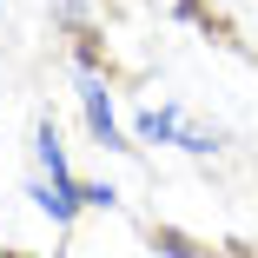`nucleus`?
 <instances>
[{"mask_svg": "<svg viewBox=\"0 0 258 258\" xmlns=\"http://www.w3.org/2000/svg\"><path fill=\"white\" fill-rule=\"evenodd\" d=\"M33 166H40V179H33V205H40L46 219H73L80 205H86V185H73V172H67V152H60L53 119H40V133H33Z\"/></svg>", "mask_w": 258, "mask_h": 258, "instance_id": "f257e3e1", "label": "nucleus"}, {"mask_svg": "<svg viewBox=\"0 0 258 258\" xmlns=\"http://www.w3.org/2000/svg\"><path fill=\"white\" fill-rule=\"evenodd\" d=\"M133 133H139L146 146H185V152H212V146H219V133H212V126L185 119L179 106H146Z\"/></svg>", "mask_w": 258, "mask_h": 258, "instance_id": "f03ea898", "label": "nucleus"}, {"mask_svg": "<svg viewBox=\"0 0 258 258\" xmlns=\"http://www.w3.org/2000/svg\"><path fill=\"white\" fill-rule=\"evenodd\" d=\"M80 99H86V126H93V139H99V146H126V139H119V119H113V99H106V86H99L93 73H80Z\"/></svg>", "mask_w": 258, "mask_h": 258, "instance_id": "7ed1b4c3", "label": "nucleus"}]
</instances>
